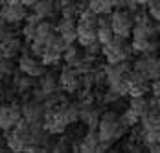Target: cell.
<instances>
[{
    "label": "cell",
    "mask_w": 160,
    "mask_h": 153,
    "mask_svg": "<svg viewBox=\"0 0 160 153\" xmlns=\"http://www.w3.org/2000/svg\"><path fill=\"white\" fill-rule=\"evenodd\" d=\"M39 87L46 92V96H48V94H52V92L61 91V87H59V76H57L53 70L44 72L42 76L39 77Z\"/></svg>",
    "instance_id": "obj_18"
},
{
    "label": "cell",
    "mask_w": 160,
    "mask_h": 153,
    "mask_svg": "<svg viewBox=\"0 0 160 153\" xmlns=\"http://www.w3.org/2000/svg\"><path fill=\"white\" fill-rule=\"evenodd\" d=\"M22 37L26 39V41H33L35 39V33H37V24H33V22H26L24 26H22Z\"/></svg>",
    "instance_id": "obj_25"
},
{
    "label": "cell",
    "mask_w": 160,
    "mask_h": 153,
    "mask_svg": "<svg viewBox=\"0 0 160 153\" xmlns=\"http://www.w3.org/2000/svg\"><path fill=\"white\" fill-rule=\"evenodd\" d=\"M20 105H22V103L17 102V100H11V102L0 105V129H2V131H6V133L11 131L17 124L24 118Z\"/></svg>",
    "instance_id": "obj_3"
},
{
    "label": "cell",
    "mask_w": 160,
    "mask_h": 153,
    "mask_svg": "<svg viewBox=\"0 0 160 153\" xmlns=\"http://www.w3.org/2000/svg\"><path fill=\"white\" fill-rule=\"evenodd\" d=\"M6 103V96H4V89H0V105Z\"/></svg>",
    "instance_id": "obj_29"
},
{
    "label": "cell",
    "mask_w": 160,
    "mask_h": 153,
    "mask_svg": "<svg viewBox=\"0 0 160 153\" xmlns=\"http://www.w3.org/2000/svg\"><path fill=\"white\" fill-rule=\"evenodd\" d=\"M136 2H138L140 6H149V2H151V0H136Z\"/></svg>",
    "instance_id": "obj_30"
},
{
    "label": "cell",
    "mask_w": 160,
    "mask_h": 153,
    "mask_svg": "<svg viewBox=\"0 0 160 153\" xmlns=\"http://www.w3.org/2000/svg\"><path fill=\"white\" fill-rule=\"evenodd\" d=\"M151 94H153L155 98H160V77H157V79L151 81Z\"/></svg>",
    "instance_id": "obj_28"
},
{
    "label": "cell",
    "mask_w": 160,
    "mask_h": 153,
    "mask_svg": "<svg viewBox=\"0 0 160 153\" xmlns=\"http://www.w3.org/2000/svg\"><path fill=\"white\" fill-rule=\"evenodd\" d=\"M22 105V116L28 120V122H42L44 120V113H46V109H44V103L42 102H39V100H35V98H30V100H26V102H20Z\"/></svg>",
    "instance_id": "obj_9"
},
{
    "label": "cell",
    "mask_w": 160,
    "mask_h": 153,
    "mask_svg": "<svg viewBox=\"0 0 160 153\" xmlns=\"http://www.w3.org/2000/svg\"><path fill=\"white\" fill-rule=\"evenodd\" d=\"M151 107V103H149V100L145 98V96H138V98H131V102H129V109L134 113V114H138L140 118L144 116L145 113L149 111Z\"/></svg>",
    "instance_id": "obj_21"
},
{
    "label": "cell",
    "mask_w": 160,
    "mask_h": 153,
    "mask_svg": "<svg viewBox=\"0 0 160 153\" xmlns=\"http://www.w3.org/2000/svg\"><path fill=\"white\" fill-rule=\"evenodd\" d=\"M61 59H63V52H59V50H55L52 46H46L44 54L41 55V61L44 63L46 66H57L61 63Z\"/></svg>",
    "instance_id": "obj_22"
},
{
    "label": "cell",
    "mask_w": 160,
    "mask_h": 153,
    "mask_svg": "<svg viewBox=\"0 0 160 153\" xmlns=\"http://www.w3.org/2000/svg\"><path fill=\"white\" fill-rule=\"evenodd\" d=\"M132 70H136L138 74H142L145 79L153 81V79L160 77V59L157 55L140 54V57L134 59V63H132Z\"/></svg>",
    "instance_id": "obj_5"
},
{
    "label": "cell",
    "mask_w": 160,
    "mask_h": 153,
    "mask_svg": "<svg viewBox=\"0 0 160 153\" xmlns=\"http://www.w3.org/2000/svg\"><path fill=\"white\" fill-rule=\"evenodd\" d=\"M59 87L66 94H76L81 91V74L76 66L64 65L59 72Z\"/></svg>",
    "instance_id": "obj_6"
},
{
    "label": "cell",
    "mask_w": 160,
    "mask_h": 153,
    "mask_svg": "<svg viewBox=\"0 0 160 153\" xmlns=\"http://www.w3.org/2000/svg\"><path fill=\"white\" fill-rule=\"evenodd\" d=\"M57 33L68 45L78 43V20L70 17H61V20L57 22Z\"/></svg>",
    "instance_id": "obj_11"
},
{
    "label": "cell",
    "mask_w": 160,
    "mask_h": 153,
    "mask_svg": "<svg viewBox=\"0 0 160 153\" xmlns=\"http://www.w3.org/2000/svg\"><path fill=\"white\" fill-rule=\"evenodd\" d=\"M101 52H103V45L99 41H94V43H90L88 46H85V54L90 55V57H99Z\"/></svg>",
    "instance_id": "obj_24"
},
{
    "label": "cell",
    "mask_w": 160,
    "mask_h": 153,
    "mask_svg": "<svg viewBox=\"0 0 160 153\" xmlns=\"http://www.w3.org/2000/svg\"><path fill=\"white\" fill-rule=\"evenodd\" d=\"M160 33L157 24L149 22H134L132 26V39H157Z\"/></svg>",
    "instance_id": "obj_14"
},
{
    "label": "cell",
    "mask_w": 160,
    "mask_h": 153,
    "mask_svg": "<svg viewBox=\"0 0 160 153\" xmlns=\"http://www.w3.org/2000/svg\"><path fill=\"white\" fill-rule=\"evenodd\" d=\"M87 2H88V8L92 11H96L98 15H111L116 9L114 0H87Z\"/></svg>",
    "instance_id": "obj_20"
},
{
    "label": "cell",
    "mask_w": 160,
    "mask_h": 153,
    "mask_svg": "<svg viewBox=\"0 0 160 153\" xmlns=\"http://www.w3.org/2000/svg\"><path fill=\"white\" fill-rule=\"evenodd\" d=\"M149 20H151L149 11H136L134 13V22H149Z\"/></svg>",
    "instance_id": "obj_27"
},
{
    "label": "cell",
    "mask_w": 160,
    "mask_h": 153,
    "mask_svg": "<svg viewBox=\"0 0 160 153\" xmlns=\"http://www.w3.org/2000/svg\"><path fill=\"white\" fill-rule=\"evenodd\" d=\"M18 70L28 74L32 77H41L44 72H46V65L42 61H39L37 55H33L32 52H22L20 57H18Z\"/></svg>",
    "instance_id": "obj_7"
},
{
    "label": "cell",
    "mask_w": 160,
    "mask_h": 153,
    "mask_svg": "<svg viewBox=\"0 0 160 153\" xmlns=\"http://www.w3.org/2000/svg\"><path fill=\"white\" fill-rule=\"evenodd\" d=\"M0 15L4 17V20L11 26L20 24L22 20H26L28 17V8L22 2H4L0 8Z\"/></svg>",
    "instance_id": "obj_8"
},
{
    "label": "cell",
    "mask_w": 160,
    "mask_h": 153,
    "mask_svg": "<svg viewBox=\"0 0 160 153\" xmlns=\"http://www.w3.org/2000/svg\"><path fill=\"white\" fill-rule=\"evenodd\" d=\"M132 54V46L131 43H127V37H120L116 35L111 43L103 45V52L101 55L105 57V61L111 63V65H116V63L127 61Z\"/></svg>",
    "instance_id": "obj_2"
},
{
    "label": "cell",
    "mask_w": 160,
    "mask_h": 153,
    "mask_svg": "<svg viewBox=\"0 0 160 153\" xmlns=\"http://www.w3.org/2000/svg\"><path fill=\"white\" fill-rule=\"evenodd\" d=\"M57 35V24L50 22L48 18H42L39 24H37V33H35V39L48 45L50 41Z\"/></svg>",
    "instance_id": "obj_15"
},
{
    "label": "cell",
    "mask_w": 160,
    "mask_h": 153,
    "mask_svg": "<svg viewBox=\"0 0 160 153\" xmlns=\"http://www.w3.org/2000/svg\"><path fill=\"white\" fill-rule=\"evenodd\" d=\"M122 122H123V124L129 127V129H131V127H134L136 124L140 122V116H138V114H134V113H132V111L127 107V111L122 114Z\"/></svg>",
    "instance_id": "obj_23"
},
{
    "label": "cell",
    "mask_w": 160,
    "mask_h": 153,
    "mask_svg": "<svg viewBox=\"0 0 160 153\" xmlns=\"http://www.w3.org/2000/svg\"><path fill=\"white\" fill-rule=\"evenodd\" d=\"M114 37H116V33L112 30L111 17L99 15V18H98V41L101 45H107V43H111Z\"/></svg>",
    "instance_id": "obj_16"
},
{
    "label": "cell",
    "mask_w": 160,
    "mask_h": 153,
    "mask_svg": "<svg viewBox=\"0 0 160 153\" xmlns=\"http://www.w3.org/2000/svg\"><path fill=\"white\" fill-rule=\"evenodd\" d=\"M147 11L155 22H160V0H151L147 6Z\"/></svg>",
    "instance_id": "obj_26"
},
{
    "label": "cell",
    "mask_w": 160,
    "mask_h": 153,
    "mask_svg": "<svg viewBox=\"0 0 160 153\" xmlns=\"http://www.w3.org/2000/svg\"><path fill=\"white\" fill-rule=\"evenodd\" d=\"M85 59V48L83 46H76L74 43L68 45V48L63 52V61L64 65H70V66H78L81 61Z\"/></svg>",
    "instance_id": "obj_17"
},
{
    "label": "cell",
    "mask_w": 160,
    "mask_h": 153,
    "mask_svg": "<svg viewBox=\"0 0 160 153\" xmlns=\"http://www.w3.org/2000/svg\"><path fill=\"white\" fill-rule=\"evenodd\" d=\"M0 50H2V55L4 57L15 59L17 55H20V52H22V41L13 33V35H9L8 39H4L0 43Z\"/></svg>",
    "instance_id": "obj_13"
},
{
    "label": "cell",
    "mask_w": 160,
    "mask_h": 153,
    "mask_svg": "<svg viewBox=\"0 0 160 153\" xmlns=\"http://www.w3.org/2000/svg\"><path fill=\"white\" fill-rule=\"evenodd\" d=\"M111 24L116 35L120 37H131L132 35V26H134V17L129 9H116L111 13Z\"/></svg>",
    "instance_id": "obj_4"
},
{
    "label": "cell",
    "mask_w": 160,
    "mask_h": 153,
    "mask_svg": "<svg viewBox=\"0 0 160 153\" xmlns=\"http://www.w3.org/2000/svg\"><path fill=\"white\" fill-rule=\"evenodd\" d=\"M32 9L41 18H50V17H53L59 11L57 9V0H37Z\"/></svg>",
    "instance_id": "obj_19"
},
{
    "label": "cell",
    "mask_w": 160,
    "mask_h": 153,
    "mask_svg": "<svg viewBox=\"0 0 160 153\" xmlns=\"http://www.w3.org/2000/svg\"><path fill=\"white\" fill-rule=\"evenodd\" d=\"M79 120L88 129H98V124L101 118V111L96 107V103H87V105H81L79 103Z\"/></svg>",
    "instance_id": "obj_12"
},
{
    "label": "cell",
    "mask_w": 160,
    "mask_h": 153,
    "mask_svg": "<svg viewBox=\"0 0 160 153\" xmlns=\"http://www.w3.org/2000/svg\"><path fill=\"white\" fill-rule=\"evenodd\" d=\"M99 144H101V140H99V135H98V129H88V133L83 135V138L78 144H72V150L83 153H98Z\"/></svg>",
    "instance_id": "obj_10"
},
{
    "label": "cell",
    "mask_w": 160,
    "mask_h": 153,
    "mask_svg": "<svg viewBox=\"0 0 160 153\" xmlns=\"http://www.w3.org/2000/svg\"><path fill=\"white\" fill-rule=\"evenodd\" d=\"M127 131L129 127L122 122V114H118V111L111 109V111L101 113V118H99V124H98V135H99V140L103 144L112 146Z\"/></svg>",
    "instance_id": "obj_1"
},
{
    "label": "cell",
    "mask_w": 160,
    "mask_h": 153,
    "mask_svg": "<svg viewBox=\"0 0 160 153\" xmlns=\"http://www.w3.org/2000/svg\"><path fill=\"white\" fill-rule=\"evenodd\" d=\"M157 102H158V107H160V98H157Z\"/></svg>",
    "instance_id": "obj_31"
}]
</instances>
